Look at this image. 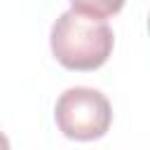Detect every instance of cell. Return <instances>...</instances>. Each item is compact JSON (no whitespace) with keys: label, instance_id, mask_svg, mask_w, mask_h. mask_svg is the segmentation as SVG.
Wrapping results in <instances>:
<instances>
[{"label":"cell","instance_id":"cell-3","mask_svg":"<svg viewBox=\"0 0 150 150\" xmlns=\"http://www.w3.org/2000/svg\"><path fill=\"white\" fill-rule=\"evenodd\" d=\"M0 150H12V148H9V141H7V136H5L2 131H0Z\"/></svg>","mask_w":150,"mask_h":150},{"label":"cell","instance_id":"cell-1","mask_svg":"<svg viewBox=\"0 0 150 150\" xmlns=\"http://www.w3.org/2000/svg\"><path fill=\"white\" fill-rule=\"evenodd\" d=\"M52 54L68 70H96L101 68L115 45L112 28L105 16L87 12L80 0L54 21L49 35Z\"/></svg>","mask_w":150,"mask_h":150},{"label":"cell","instance_id":"cell-2","mask_svg":"<svg viewBox=\"0 0 150 150\" xmlns=\"http://www.w3.org/2000/svg\"><path fill=\"white\" fill-rule=\"evenodd\" d=\"M54 120L63 136L73 141H94L110 129L112 108L98 89L70 87L59 96Z\"/></svg>","mask_w":150,"mask_h":150}]
</instances>
